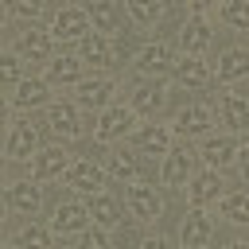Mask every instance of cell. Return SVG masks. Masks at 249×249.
Here are the masks:
<instances>
[{
  "mask_svg": "<svg viewBox=\"0 0 249 249\" xmlns=\"http://www.w3.org/2000/svg\"><path fill=\"white\" fill-rule=\"evenodd\" d=\"M89 206L86 202H58L54 210V233H86V222H89Z\"/></svg>",
  "mask_w": 249,
  "mask_h": 249,
  "instance_id": "30bf717a",
  "label": "cell"
},
{
  "mask_svg": "<svg viewBox=\"0 0 249 249\" xmlns=\"http://www.w3.org/2000/svg\"><path fill=\"white\" fill-rule=\"evenodd\" d=\"M230 27H237V31H249V0H230V4H222V12H218Z\"/></svg>",
  "mask_w": 249,
  "mask_h": 249,
  "instance_id": "f546056e",
  "label": "cell"
},
{
  "mask_svg": "<svg viewBox=\"0 0 249 249\" xmlns=\"http://www.w3.org/2000/svg\"><path fill=\"white\" fill-rule=\"evenodd\" d=\"M16 54L19 58H31V62H47L51 58V31L43 27H27L16 43Z\"/></svg>",
  "mask_w": 249,
  "mask_h": 249,
  "instance_id": "8fae6325",
  "label": "cell"
},
{
  "mask_svg": "<svg viewBox=\"0 0 249 249\" xmlns=\"http://www.w3.org/2000/svg\"><path fill=\"white\" fill-rule=\"evenodd\" d=\"M222 121L233 132H245L249 128V101L237 97V93H222Z\"/></svg>",
  "mask_w": 249,
  "mask_h": 249,
  "instance_id": "cb8c5ba5",
  "label": "cell"
},
{
  "mask_svg": "<svg viewBox=\"0 0 249 249\" xmlns=\"http://www.w3.org/2000/svg\"><path fill=\"white\" fill-rule=\"evenodd\" d=\"M62 249H66V245H62Z\"/></svg>",
  "mask_w": 249,
  "mask_h": 249,
  "instance_id": "60d3db41",
  "label": "cell"
},
{
  "mask_svg": "<svg viewBox=\"0 0 249 249\" xmlns=\"http://www.w3.org/2000/svg\"><path fill=\"white\" fill-rule=\"evenodd\" d=\"M109 93H113V78H82L78 82V105L86 109H109Z\"/></svg>",
  "mask_w": 249,
  "mask_h": 249,
  "instance_id": "7c38bea8",
  "label": "cell"
},
{
  "mask_svg": "<svg viewBox=\"0 0 249 249\" xmlns=\"http://www.w3.org/2000/svg\"><path fill=\"white\" fill-rule=\"evenodd\" d=\"M70 167H74V156H70L66 148H43V152L35 156L31 179H35V183H47V179H58V175H66Z\"/></svg>",
  "mask_w": 249,
  "mask_h": 249,
  "instance_id": "3957f363",
  "label": "cell"
},
{
  "mask_svg": "<svg viewBox=\"0 0 249 249\" xmlns=\"http://www.w3.org/2000/svg\"><path fill=\"white\" fill-rule=\"evenodd\" d=\"M86 12H89V19H93V31H101V35H113V31H121V16H124V8H121V4L93 0Z\"/></svg>",
  "mask_w": 249,
  "mask_h": 249,
  "instance_id": "2e32d148",
  "label": "cell"
},
{
  "mask_svg": "<svg viewBox=\"0 0 249 249\" xmlns=\"http://www.w3.org/2000/svg\"><path fill=\"white\" fill-rule=\"evenodd\" d=\"M175 82L187 86V89H202V86H210V70H206L202 58L183 54V62H175Z\"/></svg>",
  "mask_w": 249,
  "mask_h": 249,
  "instance_id": "d6986e66",
  "label": "cell"
},
{
  "mask_svg": "<svg viewBox=\"0 0 249 249\" xmlns=\"http://www.w3.org/2000/svg\"><path fill=\"white\" fill-rule=\"evenodd\" d=\"M12 12H16V16H27V19H35V16H39V4H35V0L27 4V0H23V4H16Z\"/></svg>",
  "mask_w": 249,
  "mask_h": 249,
  "instance_id": "d590c367",
  "label": "cell"
},
{
  "mask_svg": "<svg viewBox=\"0 0 249 249\" xmlns=\"http://www.w3.org/2000/svg\"><path fill=\"white\" fill-rule=\"evenodd\" d=\"M128 206H132L136 222H156L163 214V198H160V191L152 183H132L128 187Z\"/></svg>",
  "mask_w": 249,
  "mask_h": 249,
  "instance_id": "277c9868",
  "label": "cell"
},
{
  "mask_svg": "<svg viewBox=\"0 0 249 249\" xmlns=\"http://www.w3.org/2000/svg\"><path fill=\"white\" fill-rule=\"evenodd\" d=\"M82 249H109V237L101 230H86L82 233Z\"/></svg>",
  "mask_w": 249,
  "mask_h": 249,
  "instance_id": "e575fe53",
  "label": "cell"
},
{
  "mask_svg": "<svg viewBox=\"0 0 249 249\" xmlns=\"http://www.w3.org/2000/svg\"><path fill=\"white\" fill-rule=\"evenodd\" d=\"M160 105H163L160 82H140V86L132 89V97H128V109H132V113H156Z\"/></svg>",
  "mask_w": 249,
  "mask_h": 249,
  "instance_id": "603a6c76",
  "label": "cell"
},
{
  "mask_svg": "<svg viewBox=\"0 0 249 249\" xmlns=\"http://www.w3.org/2000/svg\"><path fill=\"white\" fill-rule=\"evenodd\" d=\"M0 78L8 82V86H19L23 78H19V54H4L0 58Z\"/></svg>",
  "mask_w": 249,
  "mask_h": 249,
  "instance_id": "836d02e7",
  "label": "cell"
},
{
  "mask_svg": "<svg viewBox=\"0 0 249 249\" xmlns=\"http://www.w3.org/2000/svg\"><path fill=\"white\" fill-rule=\"evenodd\" d=\"M198 156H202L210 167H226V163H230V160H237L241 152H237V140H233V136H206Z\"/></svg>",
  "mask_w": 249,
  "mask_h": 249,
  "instance_id": "9a60e30c",
  "label": "cell"
},
{
  "mask_svg": "<svg viewBox=\"0 0 249 249\" xmlns=\"http://www.w3.org/2000/svg\"><path fill=\"white\" fill-rule=\"evenodd\" d=\"M132 109H124V105H109L105 113H101V121H97V140H117V136H124L128 128H132Z\"/></svg>",
  "mask_w": 249,
  "mask_h": 249,
  "instance_id": "4fadbf2b",
  "label": "cell"
},
{
  "mask_svg": "<svg viewBox=\"0 0 249 249\" xmlns=\"http://www.w3.org/2000/svg\"><path fill=\"white\" fill-rule=\"evenodd\" d=\"M8 160L23 163L31 156H39V132L31 128V121H12V132H8Z\"/></svg>",
  "mask_w": 249,
  "mask_h": 249,
  "instance_id": "7a4b0ae2",
  "label": "cell"
},
{
  "mask_svg": "<svg viewBox=\"0 0 249 249\" xmlns=\"http://www.w3.org/2000/svg\"><path fill=\"white\" fill-rule=\"evenodd\" d=\"M237 171H241V179H245V183H249V148H245V152H241V160H237Z\"/></svg>",
  "mask_w": 249,
  "mask_h": 249,
  "instance_id": "74e56055",
  "label": "cell"
},
{
  "mask_svg": "<svg viewBox=\"0 0 249 249\" xmlns=\"http://www.w3.org/2000/svg\"><path fill=\"white\" fill-rule=\"evenodd\" d=\"M210 124H214L210 105H187V109H179V117H175V128H179L183 136H198V132H206Z\"/></svg>",
  "mask_w": 249,
  "mask_h": 249,
  "instance_id": "ac0fdd59",
  "label": "cell"
},
{
  "mask_svg": "<svg viewBox=\"0 0 249 249\" xmlns=\"http://www.w3.org/2000/svg\"><path fill=\"white\" fill-rule=\"evenodd\" d=\"M226 249H249V245H245V241H230Z\"/></svg>",
  "mask_w": 249,
  "mask_h": 249,
  "instance_id": "f35d334b",
  "label": "cell"
},
{
  "mask_svg": "<svg viewBox=\"0 0 249 249\" xmlns=\"http://www.w3.org/2000/svg\"><path fill=\"white\" fill-rule=\"evenodd\" d=\"M136 148L148 156H167L171 152V128L167 124H148L136 132Z\"/></svg>",
  "mask_w": 249,
  "mask_h": 249,
  "instance_id": "ffe728a7",
  "label": "cell"
},
{
  "mask_svg": "<svg viewBox=\"0 0 249 249\" xmlns=\"http://www.w3.org/2000/svg\"><path fill=\"white\" fill-rule=\"evenodd\" d=\"M179 43H183V51H187L191 58H198V54L206 51V43H210V23H206L202 16L187 19V23H183V31H179Z\"/></svg>",
  "mask_w": 249,
  "mask_h": 249,
  "instance_id": "e0dca14e",
  "label": "cell"
},
{
  "mask_svg": "<svg viewBox=\"0 0 249 249\" xmlns=\"http://www.w3.org/2000/svg\"><path fill=\"white\" fill-rule=\"evenodd\" d=\"M16 245H19V249H51V233H47L43 226H23V230L16 233Z\"/></svg>",
  "mask_w": 249,
  "mask_h": 249,
  "instance_id": "4dcf8cb0",
  "label": "cell"
},
{
  "mask_svg": "<svg viewBox=\"0 0 249 249\" xmlns=\"http://www.w3.org/2000/svg\"><path fill=\"white\" fill-rule=\"evenodd\" d=\"M8 249H19V245H8Z\"/></svg>",
  "mask_w": 249,
  "mask_h": 249,
  "instance_id": "ab89813d",
  "label": "cell"
},
{
  "mask_svg": "<svg viewBox=\"0 0 249 249\" xmlns=\"http://www.w3.org/2000/svg\"><path fill=\"white\" fill-rule=\"evenodd\" d=\"M218 191H222V179H218V171H214V167H210V171H202V175H195V179H191V187H187V195H191V202H195V206L214 202V198H218Z\"/></svg>",
  "mask_w": 249,
  "mask_h": 249,
  "instance_id": "7402d4cb",
  "label": "cell"
},
{
  "mask_svg": "<svg viewBox=\"0 0 249 249\" xmlns=\"http://www.w3.org/2000/svg\"><path fill=\"white\" fill-rule=\"evenodd\" d=\"M140 249H171V241L156 233V237H144V241H140Z\"/></svg>",
  "mask_w": 249,
  "mask_h": 249,
  "instance_id": "8d00e7d4",
  "label": "cell"
},
{
  "mask_svg": "<svg viewBox=\"0 0 249 249\" xmlns=\"http://www.w3.org/2000/svg\"><path fill=\"white\" fill-rule=\"evenodd\" d=\"M62 179H66V187H74V191H82V195H101L97 187L105 183V171H101L93 160H74V167H70Z\"/></svg>",
  "mask_w": 249,
  "mask_h": 249,
  "instance_id": "9c48e42d",
  "label": "cell"
},
{
  "mask_svg": "<svg viewBox=\"0 0 249 249\" xmlns=\"http://www.w3.org/2000/svg\"><path fill=\"white\" fill-rule=\"evenodd\" d=\"M210 237H214V222H210V214H206L202 206H195V210L183 218L179 241H183V249H206Z\"/></svg>",
  "mask_w": 249,
  "mask_h": 249,
  "instance_id": "6da1fadb",
  "label": "cell"
},
{
  "mask_svg": "<svg viewBox=\"0 0 249 249\" xmlns=\"http://www.w3.org/2000/svg\"><path fill=\"white\" fill-rule=\"evenodd\" d=\"M12 109H35V105H47V78H23L12 97H8Z\"/></svg>",
  "mask_w": 249,
  "mask_h": 249,
  "instance_id": "5bb4252c",
  "label": "cell"
},
{
  "mask_svg": "<svg viewBox=\"0 0 249 249\" xmlns=\"http://www.w3.org/2000/svg\"><path fill=\"white\" fill-rule=\"evenodd\" d=\"M82 62H93V66H105V62H113L109 35H101V31H89V35L82 39Z\"/></svg>",
  "mask_w": 249,
  "mask_h": 249,
  "instance_id": "d4e9b609",
  "label": "cell"
},
{
  "mask_svg": "<svg viewBox=\"0 0 249 249\" xmlns=\"http://www.w3.org/2000/svg\"><path fill=\"white\" fill-rule=\"evenodd\" d=\"M195 160H198V152H191L187 144H183V148H171V152L163 156V171H160V179H163L167 187L187 183L191 171H195Z\"/></svg>",
  "mask_w": 249,
  "mask_h": 249,
  "instance_id": "8992f818",
  "label": "cell"
},
{
  "mask_svg": "<svg viewBox=\"0 0 249 249\" xmlns=\"http://www.w3.org/2000/svg\"><path fill=\"white\" fill-rule=\"evenodd\" d=\"M124 12H128L136 23H156V19L163 16V8H160V4H144V0H128V4H124Z\"/></svg>",
  "mask_w": 249,
  "mask_h": 249,
  "instance_id": "d6a6232c",
  "label": "cell"
},
{
  "mask_svg": "<svg viewBox=\"0 0 249 249\" xmlns=\"http://www.w3.org/2000/svg\"><path fill=\"white\" fill-rule=\"evenodd\" d=\"M51 35L54 39H86L89 35V12L86 8H58L54 23H51Z\"/></svg>",
  "mask_w": 249,
  "mask_h": 249,
  "instance_id": "5b68a950",
  "label": "cell"
},
{
  "mask_svg": "<svg viewBox=\"0 0 249 249\" xmlns=\"http://www.w3.org/2000/svg\"><path fill=\"white\" fill-rule=\"evenodd\" d=\"M47 124H51L54 136H66V140L82 136V117H78V105H70V101L47 105Z\"/></svg>",
  "mask_w": 249,
  "mask_h": 249,
  "instance_id": "ba28073f",
  "label": "cell"
},
{
  "mask_svg": "<svg viewBox=\"0 0 249 249\" xmlns=\"http://www.w3.org/2000/svg\"><path fill=\"white\" fill-rule=\"evenodd\" d=\"M47 82H58V86H66V82H82V58L62 54V58L47 62Z\"/></svg>",
  "mask_w": 249,
  "mask_h": 249,
  "instance_id": "4316f807",
  "label": "cell"
},
{
  "mask_svg": "<svg viewBox=\"0 0 249 249\" xmlns=\"http://www.w3.org/2000/svg\"><path fill=\"white\" fill-rule=\"evenodd\" d=\"M89 214H93V222H97V226H105V230L121 226V202H117L113 195H93Z\"/></svg>",
  "mask_w": 249,
  "mask_h": 249,
  "instance_id": "484cf974",
  "label": "cell"
},
{
  "mask_svg": "<svg viewBox=\"0 0 249 249\" xmlns=\"http://www.w3.org/2000/svg\"><path fill=\"white\" fill-rule=\"evenodd\" d=\"M218 78H222V82L249 78V54H245V51H226V54L218 58Z\"/></svg>",
  "mask_w": 249,
  "mask_h": 249,
  "instance_id": "83f0119b",
  "label": "cell"
},
{
  "mask_svg": "<svg viewBox=\"0 0 249 249\" xmlns=\"http://www.w3.org/2000/svg\"><path fill=\"white\" fill-rule=\"evenodd\" d=\"M39 202H43V195H39V187H35L31 179H19V183L8 187V206H12V210H19V214H35Z\"/></svg>",
  "mask_w": 249,
  "mask_h": 249,
  "instance_id": "44dd1931",
  "label": "cell"
},
{
  "mask_svg": "<svg viewBox=\"0 0 249 249\" xmlns=\"http://www.w3.org/2000/svg\"><path fill=\"white\" fill-rule=\"evenodd\" d=\"M109 175H117V179H132V183H140L136 175H140V167H136V160L128 156V152H117L113 160H109Z\"/></svg>",
  "mask_w": 249,
  "mask_h": 249,
  "instance_id": "1f68e13d",
  "label": "cell"
},
{
  "mask_svg": "<svg viewBox=\"0 0 249 249\" xmlns=\"http://www.w3.org/2000/svg\"><path fill=\"white\" fill-rule=\"evenodd\" d=\"M222 214H226L230 222H237V226H245V222H249V195H245V191H233V195H222Z\"/></svg>",
  "mask_w": 249,
  "mask_h": 249,
  "instance_id": "f1b7e54d",
  "label": "cell"
},
{
  "mask_svg": "<svg viewBox=\"0 0 249 249\" xmlns=\"http://www.w3.org/2000/svg\"><path fill=\"white\" fill-rule=\"evenodd\" d=\"M171 66H175V58H171V47H167L163 39L140 47V54H136V70L148 74V78H160V74H167Z\"/></svg>",
  "mask_w": 249,
  "mask_h": 249,
  "instance_id": "52a82bcc",
  "label": "cell"
}]
</instances>
